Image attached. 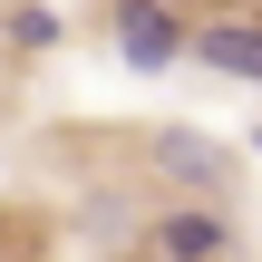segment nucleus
Instances as JSON below:
<instances>
[{
	"instance_id": "nucleus-4",
	"label": "nucleus",
	"mask_w": 262,
	"mask_h": 262,
	"mask_svg": "<svg viewBox=\"0 0 262 262\" xmlns=\"http://www.w3.org/2000/svg\"><path fill=\"white\" fill-rule=\"evenodd\" d=\"M146 262H243V224L224 204H165L146 224Z\"/></svg>"
},
{
	"instance_id": "nucleus-2",
	"label": "nucleus",
	"mask_w": 262,
	"mask_h": 262,
	"mask_svg": "<svg viewBox=\"0 0 262 262\" xmlns=\"http://www.w3.org/2000/svg\"><path fill=\"white\" fill-rule=\"evenodd\" d=\"M107 49H117V68L165 78V68H185V10L175 0H107Z\"/></svg>"
},
{
	"instance_id": "nucleus-3",
	"label": "nucleus",
	"mask_w": 262,
	"mask_h": 262,
	"mask_svg": "<svg viewBox=\"0 0 262 262\" xmlns=\"http://www.w3.org/2000/svg\"><path fill=\"white\" fill-rule=\"evenodd\" d=\"M185 58L194 68H214V78H233V88H262V10H204V19H185Z\"/></svg>"
},
{
	"instance_id": "nucleus-1",
	"label": "nucleus",
	"mask_w": 262,
	"mask_h": 262,
	"mask_svg": "<svg viewBox=\"0 0 262 262\" xmlns=\"http://www.w3.org/2000/svg\"><path fill=\"white\" fill-rule=\"evenodd\" d=\"M146 165H156V185H175L185 204H224V194L243 185V146H224V136H204V126H156V136H146Z\"/></svg>"
},
{
	"instance_id": "nucleus-5",
	"label": "nucleus",
	"mask_w": 262,
	"mask_h": 262,
	"mask_svg": "<svg viewBox=\"0 0 262 262\" xmlns=\"http://www.w3.org/2000/svg\"><path fill=\"white\" fill-rule=\"evenodd\" d=\"M10 39H19V49H58V10H49V0H19V10H10Z\"/></svg>"
},
{
	"instance_id": "nucleus-6",
	"label": "nucleus",
	"mask_w": 262,
	"mask_h": 262,
	"mask_svg": "<svg viewBox=\"0 0 262 262\" xmlns=\"http://www.w3.org/2000/svg\"><path fill=\"white\" fill-rule=\"evenodd\" d=\"M253 156H262V126H253Z\"/></svg>"
}]
</instances>
